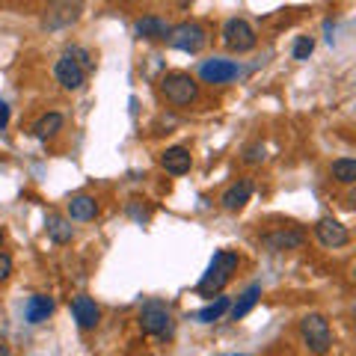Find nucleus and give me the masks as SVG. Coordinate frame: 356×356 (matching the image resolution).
<instances>
[{"label":"nucleus","instance_id":"9","mask_svg":"<svg viewBox=\"0 0 356 356\" xmlns=\"http://www.w3.org/2000/svg\"><path fill=\"white\" fill-rule=\"evenodd\" d=\"M315 238L324 243L327 250H339V247H348L350 232H348V226H341L339 220L324 217V220H318V226H315Z\"/></svg>","mask_w":356,"mask_h":356},{"label":"nucleus","instance_id":"5","mask_svg":"<svg viewBox=\"0 0 356 356\" xmlns=\"http://www.w3.org/2000/svg\"><path fill=\"white\" fill-rule=\"evenodd\" d=\"M255 30L250 21H243V18H229L226 24H222V44H226L229 51H235V54H247L255 48Z\"/></svg>","mask_w":356,"mask_h":356},{"label":"nucleus","instance_id":"24","mask_svg":"<svg viewBox=\"0 0 356 356\" xmlns=\"http://www.w3.org/2000/svg\"><path fill=\"white\" fill-rule=\"evenodd\" d=\"M243 161L247 163H261L264 161V146L261 143H252V146L243 149Z\"/></svg>","mask_w":356,"mask_h":356},{"label":"nucleus","instance_id":"19","mask_svg":"<svg viewBox=\"0 0 356 356\" xmlns=\"http://www.w3.org/2000/svg\"><path fill=\"white\" fill-rule=\"evenodd\" d=\"M57 131H63V116L60 113H44L36 125H33V137L51 140V137H57Z\"/></svg>","mask_w":356,"mask_h":356},{"label":"nucleus","instance_id":"21","mask_svg":"<svg viewBox=\"0 0 356 356\" xmlns=\"http://www.w3.org/2000/svg\"><path fill=\"white\" fill-rule=\"evenodd\" d=\"M226 312H229V297H217L214 303H208L205 309L196 312V321L199 324H214V321H220Z\"/></svg>","mask_w":356,"mask_h":356},{"label":"nucleus","instance_id":"26","mask_svg":"<svg viewBox=\"0 0 356 356\" xmlns=\"http://www.w3.org/2000/svg\"><path fill=\"white\" fill-rule=\"evenodd\" d=\"M6 125H9V104L0 102V131H3Z\"/></svg>","mask_w":356,"mask_h":356},{"label":"nucleus","instance_id":"4","mask_svg":"<svg viewBox=\"0 0 356 356\" xmlns=\"http://www.w3.org/2000/svg\"><path fill=\"white\" fill-rule=\"evenodd\" d=\"M140 327H143V332H149L154 339H170L172 330H175L170 309L163 303H158V300H152V303H146L140 309Z\"/></svg>","mask_w":356,"mask_h":356},{"label":"nucleus","instance_id":"3","mask_svg":"<svg viewBox=\"0 0 356 356\" xmlns=\"http://www.w3.org/2000/svg\"><path fill=\"white\" fill-rule=\"evenodd\" d=\"M161 92L170 104L184 107L199 98V83L187 72H170V74H163V81H161Z\"/></svg>","mask_w":356,"mask_h":356},{"label":"nucleus","instance_id":"22","mask_svg":"<svg viewBox=\"0 0 356 356\" xmlns=\"http://www.w3.org/2000/svg\"><path fill=\"white\" fill-rule=\"evenodd\" d=\"M72 235H74V229L69 226V220H63V217H48V238L54 241V243H69L72 241Z\"/></svg>","mask_w":356,"mask_h":356},{"label":"nucleus","instance_id":"11","mask_svg":"<svg viewBox=\"0 0 356 356\" xmlns=\"http://www.w3.org/2000/svg\"><path fill=\"white\" fill-rule=\"evenodd\" d=\"M306 235L300 229H280V232H270V235H264L261 243L270 252H285V250H300L303 247Z\"/></svg>","mask_w":356,"mask_h":356},{"label":"nucleus","instance_id":"20","mask_svg":"<svg viewBox=\"0 0 356 356\" xmlns=\"http://www.w3.org/2000/svg\"><path fill=\"white\" fill-rule=\"evenodd\" d=\"M330 175L336 178L339 184H353V181H356V161H353V158H339V161H332Z\"/></svg>","mask_w":356,"mask_h":356},{"label":"nucleus","instance_id":"13","mask_svg":"<svg viewBox=\"0 0 356 356\" xmlns=\"http://www.w3.org/2000/svg\"><path fill=\"white\" fill-rule=\"evenodd\" d=\"M191 152H187L184 146H170L163 154H161V166L170 175H184V172H191Z\"/></svg>","mask_w":356,"mask_h":356},{"label":"nucleus","instance_id":"15","mask_svg":"<svg viewBox=\"0 0 356 356\" xmlns=\"http://www.w3.org/2000/svg\"><path fill=\"white\" fill-rule=\"evenodd\" d=\"M170 24H166L163 18H154V15H149V18H140L137 24H134V33H137L140 39H152V42H158V39H166L170 36Z\"/></svg>","mask_w":356,"mask_h":356},{"label":"nucleus","instance_id":"6","mask_svg":"<svg viewBox=\"0 0 356 356\" xmlns=\"http://www.w3.org/2000/svg\"><path fill=\"white\" fill-rule=\"evenodd\" d=\"M81 9H83V0H51L48 9H44V18H42V27L44 30H63L74 24L81 18Z\"/></svg>","mask_w":356,"mask_h":356},{"label":"nucleus","instance_id":"1","mask_svg":"<svg viewBox=\"0 0 356 356\" xmlns=\"http://www.w3.org/2000/svg\"><path fill=\"white\" fill-rule=\"evenodd\" d=\"M235 270H238V252H232V250L214 252V259H211L205 276L199 280L196 291L202 297H211V294L222 291V288L229 285V280H232V273H235Z\"/></svg>","mask_w":356,"mask_h":356},{"label":"nucleus","instance_id":"29","mask_svg":"<svg viewBox=\"0 0 356 356\" xmlns=\"http://www.w3.org/2000/svg\"><path fill=\"white\" fill-rule=\"evenodd\" d=\"M232 356H238V353H232Z\"/></svg>","mask_w":356,"mask_h":356},{"label":"nucleus","instance_id":"17","mask_svg":"<svg viewBox=\"0 0 356 356\" xmlns=\"http://www.w3.org/2000/svg\"><path fill=\"white\" fill-rule=\"evenodd\" d=\"M95 214H98V202L92 196H86V193L72 196V202H69V217L72 220L86 222V220H95Z\"/></svg>","mask_w":356,"mask_h":356},{"label":"nucleus","instance_id":"16","mask_svg":"<svg viewBox=\"0 0 356 356\" xmlns=\"http://www.w3.org/2000/svg\"><path fill=\"white\" fill-rule=\"evenodd\" d=\"M54 312V300L44 297V294H33L24 306V318L27 324H42V321H48V315Z\"/></svg>","mask_w":356,"mask_h":356},{"label":"nucleus","instance_id":"12","mask_svg":"<svg viewBox=\"0 0 356 356\" xmlns=\"http://www.w3.org/2000/svg\"><path fill=\"white\" fill-rule=\"evenodd\" d=\"M72 315H74V321H77V327H81V330H95L98 327V318H102V312H98L92 297L81 294V297L72 300Z\"/></svg>","mask_w":356,"mask_h":356},{"label":"nucleus","instance_id":"14","mask_svg":"<svg viewBox=\"0 0 356 356\" xmlns=\"http://www.w3.org/2000/svg\"><path fill=\"white\" fill-rule=\"evenodd\" d=\"M250 196H252V181H250V178H238V181L232 184L226 193H222L220 202H222V208H226V211H241L243 205L250 202Z\"/></svg>","mask_w":356,"mask_h":356},{"label":"nucleus","instance_id":"25","mask_svg":"<svg viewBox=\"0 0 356 356\" xmlns=\"http://www.w3.org/2000/svg\"><path fill=\"white\" fill-rule=\"evenodd\" d=\"M13 276V259L6 252H0V282H6Z\"/></svg>","mask_w":356,"mask_h":356},{"label":"nucleus","instance_id":"2","mask_svg":"<svg viewBox=\"0 0 356 356\" xmlns=\"http://www.w3.org/2000/svg\"><path fill=\"white\" fill-rule=\"evenodd\" d=\"M300 336H303L306 348L312 353L324 356L330 353L332 348V330H330V321L324 315H318V312H312V315H306L303 321H300Z\"/></svg>","mask_w":356,"mask_h":356},{"label":"nucleus","instance_id":"28","mask_svg":"<svg viewBox=\"0 0 356 356\" xmlns=\"http://www.w3.org/2000/svg\"><path fill=\"white\" fill-rule=\"evenodd\" d=\"M0 243H3V232H0Z\"/></svg>","mask_w":356,"mask_h":356},{"label":"nucleus","instance_id":"7","mask_svg":"<svg viewBox=\"0 0 356 356\" xmlns=\"http://www.w3.org/2000/svg\"><path fill=\"white\" fill-rule=\"evenodd\" d=\"M170 44L184 54H199L208 44V33L202 24H193V21H187V24H178L170 30Z\"/></svg>","mask_w":356,"mask_h":356},{"label":"nucleus","instance_id":"18","mask_svg":"<svg viewBox=\"0 0 356 356\" xmlns=\"http://www.w3.org/2000/svg\"><path fill=\"white\" fill-rule=\"evenodd\" d=\"M259 297H261V285H250L247 291L241 294V300H238V303H235V306H229V309H232V318H235V321L247 318L250 312L255 309V303H259Z\"/></svg>","mask_w":356,"mask_h":356},{"label":"nucleus","instance_id":"23","mask_svg":"<svg viewBox=\"0 0 356 356\" xmlns=\"http://www.w3.org/2000/svg\"><path fill=\"white\" fill-rule=\"evenodd\" d=\"M312 51H315V42H312L309 36H300L294 42V60H309Z\"/></svg>","mask_w":356,"mask_h":356},{"label":"nucleus","instance_id":"8","mask_svg":"<svg viewBox=\"0 0 356 356\" xmlns=\"http://www.w3.org/2000/svg\"><path fill=\"white\" fill-rule=\"evenodd\" d=\"M54 74H57V83L63 89H81L83 81H86V69L72 57L69 51H65L63 57L57 60V65H54Z\"/></svg>","mask_w":356,"mask_h":356},{"label":"nucleus","instance_id":"10","mask_svg":"<svg viewBox=\"0 0 356 356\" xmlns=\"http://www.w3.org/2000/svg\"><path fill=\"white\" fill-rule=\"evenodd\" d=\"M238 63H232V60H205L202 65H199V77H202L205 83H229L232 77H238Z\"/></svg>","mask_w":356,"mask_h":356},{"label":"nucleus","instance_id":"27","mask_svg":"<svg viewBox=\"0 0 356 356\" xmlns=\"http://www.w3.org/2000/svg\"><path fill=\"white\" fill-rule=\"evenodd\" d=\"M0 356H13V353H9V348H6V344H0Z\"/></svg>","mask_w":356,"mask_h":356}]
</instances>
